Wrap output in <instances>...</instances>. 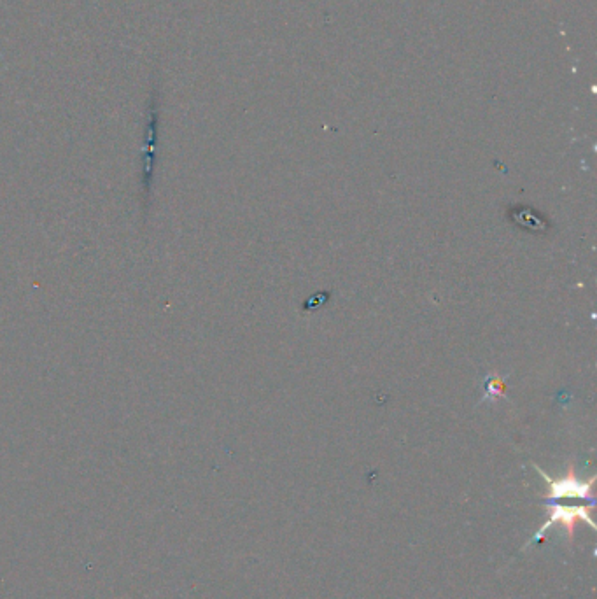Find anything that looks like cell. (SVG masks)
<instances>
[{"label": "cell", "instance_id": "2", "mask_svg": "<svg viewBox=\"0 0 597 599\" xmlns=\"http://www.w3.org/2000/svg\"><path fill=\"white\" fill-rule=\"evenodd\" d=\"M536 472L540 473L541 479L547 482L548 494L545 501L554 503L562 500H580L587 501L594 505V480L596 477H590L589 480L576 479L573 466H569L568 473L562 479H552L548 473L543 472L540 466H534Z\"/></svg>", "mask_w": 597, "mask_h": 599}, {"label": "cell", "instance_id": "1", "mask_svg": "<svg viewBox=\"0 0 597 599\" xmlns=\"http://www.w3.org/2000/svg\"><path fill=\"white\" fill-rule=\"evenodd\" d=\"M548 508V521L541 526L540 531L534 536L533 542H540L545 538L548 533V529L552 528L554 524H559L564 535L568 538L569 543H573V535H575V528L578 522H585L589 524L590 528L596 529V522L592 519V508L594 505H562L559 501L554 503H545Z\"/></svg>", "mask_w": 597, "mask_h": 599}]
</instances>
